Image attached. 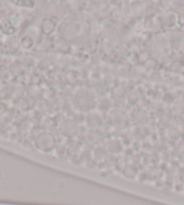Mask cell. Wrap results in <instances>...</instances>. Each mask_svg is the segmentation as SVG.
<instances>
[{
  "mask_svg": "<svg viewBox=\"0 0 184 205\" xmlns=\"http://www.w3.org/2000/svg\"><path fill=\"white\" fill-rule=\"evenodd\" d=\"M36 147L38 149L44 152L51 151L55 146V139L53 135L49 133H42L36 138Z\"/></svg>",
  "mask_w": 184,
  "mask_h": 205,
  "instance_id": "6da1fadb",
  "label": "cell"
},
{
  "mask_svg": "<svg viewBox=\"0 0 184 205\" xmlns=\"http://www.w3.org/2000/svg\"><path fill=\"white\" fill-rule=\"evenodd\" d=\"M62 132L66 134V136H73L79 130V127L72 121H65L62 123Z\"/></svg>",
  "mask_w": 184,
  "mask_h": 205,
  "instance_id": "7a4b0ae2",
  "label": "cell"
},
{
  "mask_svg": "<svg viewBox=\"0 0 184 205\" xmlns=\"http://www.w3.org/2000/svg\"><path fill=\"white\" fill-rule=\"evenodd\" d=\"M183 191H184V190H183Z\"/></svg>",
  "mask_w": 184,
  "mask_h": 205,
  "instance_id": "3957f363",
  "label": "cell"
}]
</instances>
